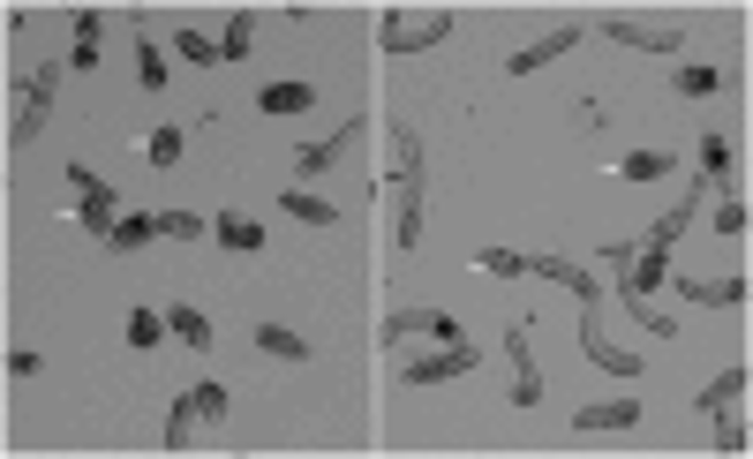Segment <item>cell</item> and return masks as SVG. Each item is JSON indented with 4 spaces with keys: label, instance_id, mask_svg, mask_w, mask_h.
Wrapping results in <instances>:
<instances>
[{
    "label": "cell",
    "instance_id": "cell-1",
    "mask_svg": "<svg viewBox=\"0 0 753 459\" xmlns=\"http://www.w3.org/2000/svg\"><path fill=\"white\" fill-rule=\"evenodd\" d=\"M392 189H400V218H392V242L400 249H415L422 242V136L407 121H392Z\"/></svg>",
    "mask_w": 753,
    "mask_h": 459
},
{
    "label": "cell",
    "instance_id": "cell-2",
    "mask_svg": "<svg viewBox=\"0 0 753 459\" xmlns=\"http://www.w3.org/2000/svg\"><path fill=\"white\" fill-rule=\"evenodd\" d=\"M53 90H61V61H45V68H31L23 76V98H15V121H8V143L23 151V143H39L45 128V106H53Z\"/></svg>",
    "mask_w": 753,
    "mask_h": 459
},
{
    "label": "cell",
    "instance_id": "cell-3",
    "mask_svg": "<svg viewBox=\"0 0 753 459\" xmlns=\"http://www.w3.org/2000/svg\"><path fill=\"white\" fill-rule=\"evenodd\" d=\"M445 31H453V8H429V15H407V8H392V15L376 23L384 53H422V45H437Z\"/></svg>",
    "mask_w": 753,
    "mask_h": 459
},
{
    "label": "cell",
    "instance_id": "cell-4",
    "mask_svg": "<svg viewBox=\"0 0 753 459\" xmlns=\"http://www.w3.org/2000/svg\"><path fill=\"white\" fill-rule=\"evenodd\" d=\"M400 339H437V346H453L460 324H453L445 309H392V317H384V346H400Z\"/></svg>",
    "mask_w": 753,
    "mask_h": 459
},
{
    "label": "cell",
    "instance_id": "cell-5",
    "mask_svg": "<svg viewBox=\"0 0 753 459\" xmlns=\"http://www.w3.org/2000/svg\"><path fill=\"white\" fill-rule=\"evenodd\" d=\"M528 271H543L550 287H565V293H581V309H603V279L587 271V264H573V256H535Z\"/></svg>",
    "mask_w": 753,
    "mask_h": 459
},
{
    "label": "cell",
    "instance_id": "cell-6",
    "mask_svg": "<svg viewBox=\"0 0 753 459\" xmlns=\"http://www.w3.org/2000/svg\"><path fill=\"white\" fill-rule=\"evenodd\" d=\"M505 354H512V407H543V376H535V354H528V324L505 332Z\"/></svg>",
    "mask_w": 753,
    "mask_h": 459
},
{
    "label": "cell",
    "instance_id": "cell-7",
    "mask_svg": "<svg viewBox=\"0 0 753 459\" xmlns=\"http://www.w3.org/2000/svg\"><path fill=\"white\" fill-rule=\"evenodd\" d=\"M68 181H76V196H84V226H91V234H114V218H121L114 189H106L91 167H68Z\"/></svg>",
    "mask_w": 753,
    "mask_h": 459
},
{
    "label": "cell",
    "instance_id": "cell-8",
    "mask_svg": "<svg viewBox=\"0 0 753 459\" xmlns=\"http://www.w3.org/2000/svg\"><path fill=\"white\" fill-rule=\"evenodd\" d=\"M475 362H482V354H475V346H467V339H453V346H445V354H422V362H407V384H445V376H467L475 370Z\"/></svg>",
    "mask_w": 753,
    "mask_h": 459
},
{
    "label": "cell",
    "instance_id": "cell-9",
    "mask_svg": "<svg viewBox=\"0 0 753 459\" xmlns=\"http://www.w3.org/2000/svg\"><path fill=\"white\" fill-rule=\"evenodd\" d=\"M581 354L595 362V370H611V376H633V370H640V354H626V346H611V339H603L595 309H581Z\"/></svg>",
    "mask_w": 753,
    "mask_h": 459
},
{
    "label": "cell",
    "instance_id": "cell-10",
    "mask_svg": "<svg viewBox=\"0 0 753 459\" xmlns=\"http://www.w3.org/2000/svg\"><path fill=\"white\" fill-rule=\"evenodd\" d=\"M603 31L618 45H633V53H686L678 45V31H656V23H633V15H603Z\"/></svg>",
    "mask_w": 753,
    "mask_h": 459
},
{
    "label": "cell",
    "instance_id": "cell-11",
    "mask_svg": "<svg viewBox=\"0 0 753 459\" xmlns=\"http://www.w3.org/2000/svg\"><path fill=\"white\" fill-rule=\"evenodd\" d=\"M573 39H581V23H558L550 39H535L528 53H512V61H505V76H535V68H550L558 53H573Z\"/></svg>",
    "mask_w": 753,
    "mask_h": 459
},
{
    "label": "cell",
    "instance_id": "cell-12",
    "mask_svg": "<svg viewBox=\"0 0 753 459\" xmlns=\"http://www.w3.org/2000/svg\"><path fill=\"white\" fill-rule=\"evenodd\" d=\"M354 143H362V114H354V121H339V136H325V143H301V159H294V167H301V173H325V167H339Z\"/></svg>",
    "mask_w": 753,
    "mask_h": 459
},
{
    "label": "cell",
    "instance_id": "cell-13",
    "mask_svg": "<svg viewBox=\"0 0 753 459\" xmlns=\"http://www.w3.org/2000/svg\"><path fill=\"white\" fill-rule=\"evenodd\" d=\"M211 242L234 249V256H250V249H264V226H256L250 211H219V218H211Z\"/></svg>",
    "mask_w": 753,
    "mask_h": 459
},
{
    "label": "cell",
    "instance_id": "cell-14",
    "mask_svg": "<svg viewBox=\"0 0 753 459\" xmlns=\"http://www.w3.org/2000/svg\"><path fill=\"white\" fill-rule=\"evenodd\" d=\"M678 293L686 301H701V309H746V279H715V287H701V279H678Z\"/></svg>",
    "mask_w": 753,
    "mask_h": 459
},
{
    "label": "cell",
    "instance_id": "cell-15",
    "mask_svg": "<svg viewBox=\"0 0 753 459\" xmlns=\"http://www.w3.org/2000/svg\"><path fill=\"white\" fill-rule=\"evenodd\" d=\"M151 234H159V211H121V218H114V234H106V249L128 256V249H144Z\"/></svg>",
    "mask_w": 753,
    "mask_h": 459
},
{
    "label": "cell",
    "instance_id": "cell-16",
    "mask_svg": "<svg viewBox=\"0 0 753 459\" xmlns=\"http://www.w3.org/2000/svg\"><path fill=\"white\" fill-rule=\"evenodd\" d=\"M256 346H264L272 362H309V339L287 332V324H256Z\"/></svg>",
    "mask_w": 753,
    "mask_h": 459
},
{
    "label": "cell",
    "instance_id": "cell-17",
    "mask_svg": "<svg viewBox=\"0 0 753 459\" xmlns=\"http://www.w3.org/2000/svg\"><path fill=\"white\" fill-rule=\"evenodd\" d=\"M581 429H633V421H640V407H633V399H603V407H581Z\"/></svg>",
    "mask_w": 753,
    "mask_h": 459
},
{
    "label": "cell",
    "instance_id": "cell-18",
    "mask_svg": "<svg viewBox=\"0 0 753 459\" xmlns=\"http://www.w3.org/2000/svg\"><path fill=\"white\" fill-rule=\"evenodd\" d=\"M256 106H264V114H317V90L309 84H272Z\"/></svg>",
    "mask_w": 753,
    "mask_h": 459
},
{
    "label": "cell",
    "instance_id": "cell-19",
    "mask_svg": "<svg viewBox=\"0 0 753 459\" xmlns=\"http://www.w3.org/2000/svg\"><path fill=\"white\" fill-rule=\"evenodd\" d=\"M204 421V407H197V392H181L173 399V415H167V452H189V429Z\"/></svg>",
    "mask_w": 753,
    "mask_h": 459
},
{
    "label": "cell",
    "instance_id": "cell-20",
    "mask_svg": "<svg viewBox=\"0 0 753 459\" xmlns=\"http://www.w3.org/2000/svg\"><path fill=\"white\" fill-rule=\"evenodd\" d=\"M167 332L181 339V346H197V354H204V346H211V324H204V317H197V309H189V301H173V309H167Z\"/></svg>",
    "mask_w": 753,
    "mask_h": 459
},
{
    "label": "cell",
    "instance_id": "cell-21",
    "mask_svg": "<svg viewBox=\"0 0 753 459\" xmlns=\"http://www.w3.org/2000/svg\"><path fill=\"white\" fill-rule=\"evenodd\" d=\"M287 218H301V226H339V204L309 196V189H287Z\"/></svg>",
    "mask_w": 753,
    "mask_h": 459
},
{
    "label": "cell",
    "instance_id": "cell-22",
    "mask_svg": "<svg viewBox=\"0 0 753 459\" xmlns=\"http://www.w3.org/2000/svg\"><path fill=\"white\" fill-rule=\"evenodd\" d=\"M739 399H746V362H739V370H723L709 392H701V415H715V407H739Z\"/></svg>",
    "mask_w": 753,
    "mask_h": 459
},
{
    "label": "cell",
    "instance_id": "cell-23",
    "mask_svg": "<svg viewBox=\"0 0 753 459\" xmlns=\"http://www.w3.org/2000/svg\"><path fill=\"white\" fill-rule=\"evenodd\" d=\"M618 173H626V181H664V173H678V159H670V151H626Z\"/></svg>",
    "mask_w": 753,
    "mask_h": 459
},
{
    "label": "cell",
    "instance_id": "cell-24",
    "mask_svg": "<svg viewBox=\"0 0 753 459\" xmlns=\"http://www.w3.org/2000/svg\"><path fill=\"white\" fill-rule=\"evenodd\" d=\"M701 181L709 189H731V143L723 136H701Z\"/></svg>",
    "mask_w": 753,
    "mask_h": 459
},
{
    "label": "cell",
    "instance_id": "cell-25",
    "mask_svg": "<svg viewBox=\"0 0 753 459\" xmlns=\"http://www.w3.org/2000/svg\"><path fill=\"white\" fill-rule=\"evenodd\" d=\"M159 339H167V317H159V309H128V346H136V354H151Z\"/></svg>",
    "mask_w": 753,
    "mask_h": 459
},
{
    "label": "cell",
    "instance_id": "cell-26",
    "mask_svg": "<svg viewBox=\"0 0 753 459\" xmlns=\"http://www.w3.org/2000/svg\"><path fill=\"white\" fill-rule=\"evenodd\" d=\"M250 31H256V15L234 8V15H226V39H219V61H250Z\"/></svg>",
    "mask_w": 753,
    "mask_h": 459
},
{
    "label": "cell",
    "instance_id": "cell-27",
    "mask_svg": "<svg viewBox=\"0 0 753 459\" xmlns=\"http://www.w3.org/2000/svg\"><path fill=\"white\" fill-rule=\"evenodd\" d=\"M618 301H626V317L640 324V332H656V339H670V332H678V324H670V317L656 309V301H648V293H618Z\"/></svg>",
    "mask_w": 753,
    "mask_h": 459
},
{
    "label": "cell",
    "instance_id": "cell-28",
    "mask_svg": "<svg viewBox=\"0 0 753 459\" xmlns=\"http://www.w3.org/2000/svg\"><path fill=\"white\" fill-rule=\"evenodd\" d=\"M68 61H76V76H84V68H98V8H84V15H76V53H68Z\"/></svg>",
    "mask_w": 753,
    "mask_h": 459
},
{
    "label": "cell",
    "instance_id": "cell-29",
    "mask_svg": "<svg viewBox=\"0 0 753 459\" xmlns=\"http://www.w3.org/2000/svg\"><path fill=\"white\" fill-rule=\"evenodd\" d=\"M181 143H189L181 128H151V143H144V159H151V167L167 173V167H181Z\"/></svg>",
    "mask_w": 753,
    "mask_h": 459
},
{
    "label": "cell",
    "instance_id": "cell-30",
    "mask_svg": "<svg viewBox=\"0 0 753 459\" xmlns=\"http://www.w3.org/2000/svg\"><path fill=\"white\" fill-rule=\"evenodd\" d=\"M159 234H167V242H204L211 226L197 218V211H159Z\"/></svg>",
    "mask_w": 753,
    "mask_h": 459
},
{
    "label": "cell",
    "instance_id": "cell-31",
    "mask_svg": "<svg viewBox=\"0 0 753 459\" xmlns=\"http://www.w3.org/2000/svg\"><path fill=\"white\" fill-rule=\"evenodd\" d=\"M715 84H723V76H715L709 61H678V90H686V98H709Z\"/></svg>",
    "mask_w": 753,
    "mask_h": 459
},
{
    "label": "cell",
    "instance_id": "cell-32",
    "mask_svg": "<svg viewBox=\"0 0 753 459\" xmlns=\"http://www.w3.org/2000/svg\"><path fill=\"white\" fill-rule=\"evenodd\" d=\"M173 53H181L189 68H219V45H211L204 31H181V39H173Z\"/></svg>",
    "mask_w": 753,
    "mask_h": 459
},
{
    "label": "cell",
    "instance_id": "cell-33",
    "mask_svg": "<svg viewBox=\"0 0 753 459\" xmlns=\"http://www.w3.org/2000/svg\"><path fill=\"white\" fill-rule=\"evenodd\" d=\"M136 84H144V90L167 84V53H159V45H144V39H136Z\"/></svg>",
    "mask_w": 753,
    "mask_h": 459
},
{
    "label": "cell",
    "instance_id": "cell-34",
    "mask_svg": "<svg viewBox=\"0 0 753 459\" xmlns=\"http://www.w3.org/2000/svg\"><path fill=\"white\" fill-rule=\"evenodd\" d=\"M715 452H723V459H739V452H746V421H731L723 407H715Z\"/></svg>",
    "mask_w": 753,
    "mask_h": 459
},
{
    "label": "cell",
    "instance_id": "cell-35",
    "mask_svg": "<svg viewBox=\"0 0 753 459\" xmlns=\"http://www.w3.org/2000/svg\"><path fill=\"white\" fill-rule=\"evenodd\" d=\"M475 271H498V279H520V271H528V256H512V249H482V256H475Z\"/></svg>",
    "mask_w": 753,
    "mask_h": 459
},
{
    "label": "cell",
    "instance_id": "cell-36",
    "mask_svg": "<svg viewBox=\"0 0 753 459\" xmlns=\"http://www.w3.org/2000/svg\"><path fill=\"white\" fill-rule=\"evenodd\" d=\"M715 234H723V242H739V234H746V204H739V196H723V204H715Z\"/></svg>",
    "mask_w": 753,
    "mask_h": 459
},
{
    "label": "cell",
    "instance_id": "cell-37",
    "mask_svg": "<svg viewBox=\"0 0 753 459\" xmlns=\"http://www.w3.org/2000/svg\"><path fill=\"white\" fill-rule=\"evenodd\" d=\"M8 376H39V354L31 346H8Z\"/></svg>",
    "mask_w": 753,
    "mask_h": 459
}]
</instances>
